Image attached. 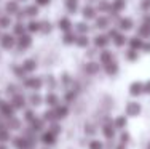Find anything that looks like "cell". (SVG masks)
Returning <instances> with one entry per match:
<instances>
[{
	"mask_svg": "<svg viewBox=\"0 0 150 149\" xmlns=\"http://www.w3.org/2000/svg\"><path fill=\"white\" fill-rule=\"evenodd\" d=\"M104 148H105V144L101 140H91L90 144H88V149H104Z\"/></svg>",
	"mask_w": 150,
	"mask_h": 149,
	"instance_id": "f6af8a7d",
	"label": "cell"
},
{
	"mask_svg": "<svg viewBox=\"0 0 150 149\" xmlns=\"http://www.w3.org/2000/svg\"><path fill=\"white\" fill-rule=\"evenodd\" d=\"M113 127H115V130H125L128 125V117L126 115H117L115 119L112 120Z\"/></svg>",
	"mask_w": 150,
	"mask_h": 149,
	"instance_id": "83f0119b",
	"label": "cell"
},
{
	"mask_svg": "<svg viewBox=\"0 0 150 149\" xmlns=\"http://www.w3.org/2000/svg\"><path fill=\"white\" fill-rule=\"evenodd\" d=\"M10 140H11L10 130L6 128V127H2V128H0V143H8Z\"/></svg>",
	"mask_w": 150,
	"mask_h": 149,
	"instance_id": "ee69618b",
	"label": "cell"
},
{
	"mask_svg": "<svg viewBox=\"0 0 150 149\" xmlns=\"http://www.w3.org/2000/svg\"><path fill=\"white\" fill-rule=\"evenodd\" d=\"M102 135H104L107 140H113L115 138V127H113L112 122H107L102 125Z\"/></svg>",
	"mask_w": 150,
	"mask_h": 149,
	"instance_id": "484cf974",
	"label": "cell"
},
{
	"mask_svg": "<svg viewBox=\"0 0 150 149\" xmlns=\"http://www.w3.org/2000/svg\"><path fill=\"white\" fill-rule=\"evenodd\" d=\"M80 13H81V18H83L85 21H94L96 16H98V10H96L91 3H86V5L80 10Z\"/></svg>",
	"mask_w": 150,
	"mask_h": 149,
	"instance_id": "8992f818",
	"label": "cell"
},
{
	"mask_svg": "<svg viewBox=\"0 0 150 149\" xmlns=\"http://www.w3.org/2000/svg\"><path fill=\"white\" fill-rule=\"evenodd\" d=\"M46 85H48L50 88H54V87H56V80H54V77H53V76H48V77H46Z\"/></svg>",
	"mask_w": 150,
	"mask_h": 149,
	"instance_id": "db71d44e",
	"label": "cell"
},
{
	"mask_svg": "<svg viewBox=\"0 0 150 149\" xmlns=\"http://www.w3.org/2000/svg\"><path fill=\"white\" fill-rule=\"evenodd\" d=\"M99 71H101V64L98 61H88L85 64V72L88 76H96V74H99Z\"/></svg>",
	"mask_w": 150,
	"mask_h": 149,
	"instance_id": "7402d4cb",
	"label": "cell"
},
{
	"mask_svg": "<svg viewBox=\"0 0 150 149\" xmlns=\"http://www.w3.org/2000/svg\"><path fill=\"white\" fill-rule=\"evenodd\" d=\"M34 119H35V112L32 109H24V122L30 123Z\"/></svg>",
	"mask_w": 150,
	"mask_h": 149,
	"instance_id": "c3c4849f",
	"label": "cell"
},
{
	"mask_svg": "<svg viewBox=\"0 0 150 149\" xmlns=\"http://www.w3.org/2000/svg\"><path fill=\"white\" fill-rule=\"evenodd\" d=\"M27 29H26V24H24V21H16V23H13L11 26V34L16 35V37H19V35L26 34Z\"/></svg>",
	"mask_w": 150,
	"mask_h": 149,
	"instance_id": "cb8c5ba5",
	"label": "cell"
},
{
	"mask_svg": "<svg viewBox=\"0 0 150 149\" xmlns=\"http://www.w3.org/2000/svg\"><path fill=\"white\" fill-rule=\"evenodd\" d=\"M125 59H126L128 63H136L139 59V51L137 50H133V48H128L126 51H125Z\"/></svg>",
	"mask_w": 150,
	"mask_h": 149,
	"instance_id": "f35d334b",
	"label": "cell"
},
{
	"mask_svg": "<svg viewBox=\"0 0 150 149\" xmlns=\"http://www.w3.org/2000/svg\"><path fill=\"white\" fill-rule=\"evenodd\" d=\"M142 23L150 24V13H145V15H144V19H142Z\"/></svg>",
	"mask_w": 150,
	"mask_h": 149,
	"instance_id": "91938a15",
	"label": "cell"
},
{
	"mask_svg": "<svg viewBox=\"0 0 150 149\" xmlns=\"http://www.w3.org/2000/svg\"><path fill=\"white\" fill-rule=\"evenodd\" d=\"M42 119H43L46 123H51V122H56V120H58V115H56L54 109L50 108L48 111H45V114H43V117H42Z\"/></svg>",
	"mask_w": 150,
	"mask_h": 149,
	"instance_id": "b9f144b4",
	"label": "cell"
},
{
	"mask_svg": "<svg viewBox=\"0 0 150 149\" xmlns=\"http://www.w3.org/2000/svg\"><path fill=\"white\" fill-rule=\"evenodd\" d=\"M94 27H96V29H99V31H109L110 29V18L105 16V15L96 16Z\"/></svg>",
	"mask_w": 150,
	"mask_h": 149,
	"instance_id": "9c48e42d",
	"label": "cell"
},
{
	"mask_svg": "<svg viewBox=\"0 0 150 149\" xmlns=\"http://www.w3.org/2000/svg\"><path fill=\"white\" fill-rule=\"evenodd\" d=\"M48 130H50V132H53L56 136H58V135L62 132V127H61L59 123H58V120H56V122H51V123H50V128H48Z\"/></svg>",
	"mask_w": 150,
	"mask_h": 149,
	"instance_id": "7dc6e473",
	"label": "cell"
},
{
	"mask_svg": "<svg viewBox=\"0 0 150 149\" xmlns=\"http://www.w3.org/2000/svg\"><path fill=\"white\" fill-rule=\"evenodd\" d=\"M21 66H23V69H24V72H26V74H32V72L37 71V61H35L34 58L24 59V61L21 63Z\"/></svg>",
	"mask_w": 150,
	"mask_h": 149,
	"instance_id": "ac0fdd59",
	"label": "cell"
},
{
	"mask_svg": "<svg viewBox=\"0 0 150 149\" xmlns=\"http://www.w3.org/2000/svg\"><path fill=\"white\" fill-rule=\"evenodd\" d=\"M118 29L121 31V32H129V31L134 29V21L133 18H128V16H123L118 19Z\"/></svg>",
	"mask_w": 150,
	"mask_h": 149,
	"instance_id": "ba28073f",
	"label": "cell"
},
{
	"mask_svg": "<svg viewBox=\"0 0 150 149\" xmlns=\"http://www.w3.org/2000/svg\"><path fill=\"white\" fill-rule=\"evenodd\" d=\"M64 45H75V40H77V34L74 31H69V32H62V37H61Z\"/></svg>",
	"mask_w": 150,
	"mask_h": 149,
	"instance_id": "4dcf8cb0",
	"label": "cell"
},
{
	"mask_svg": "<svg viewBox=\"0 0 150 149\" xmlns=\"http://www.w3.org/2000/svg\"><path fill=\"white\" fill-rule=\"evenodd\" d=\"M137 35L141 38H144V40H149L150 38V24L142 23L141 26H139V29H137Z\"/></svg>",
	"mask_w": 150,
	"mask_h": 149,
	"instance_id": "8d00e7d4",
	"label": "cell"
},
{
	"mask_svg": "<svg viewBox=\"0 0 150 149\" xmlns=\"http://www.w3.org/2000/svg\"><path fill=\"white\" fill-rule=\"evenodd\" d=\"M10 103H11V106L16 109V111H21V109H26V98H24V95H21V93L13 95L11 99H10Z\"/></svg>",
	"mask_w": 150,
	"mask_h": 149,
	"instance_id": "4fadbf2b",
	"label": "cell"
},
{
	"mask_svg": "<svg viewBox=\"0 0 150 149\" xmlns=\"http://www.w3.org/2000/svg\"><path fill=\"white\" fill-rule=\"evenodd\" d=\"M144 38H141L139 35H134V37H129L128 38V47L133 48V50H137V51H141L142 47H144Z\"/></svg>",
	"mask_w": 150,
	"mask_h": 149,
	"instance_id": "e0dca14e",
	"label": "cell"
},
{
	"mask_svg": "<svg viewBox=\"0 0 150 149\" xmlns=\"http://www.w3.org/2000/svg\"><path fill=\"white\" fill-rule=\"evenodd\" d=\"M58 29L61 32H69V31H74V23L69 16H61L58 21Z\"/></svg>",
	"mask_w": 150,
	"mask_h": 149,
	"instance_id": "7c38bea8",
	"label": "cell"
},
{
	"mask_svg": "<svg viewBox=\"0 0 150 149\" xmlns=\"http://www.w3.org/2000/svg\"><path fill=\"white\" fill-rule=\"evenodd\" d=\"M90 24H88V21H78V23L74 24V32L77 35H83V34H88L90 32Z\"/></svg>",
	"mask_w": 150,
	"mask_h": 149,
	"instance_id": "2e32d148",
	"label": "cell"
},
{
	"mask_svg": "<svg viewBox=\"0 0 150 149\" xmlns=\"http://www.w3.org/2000/svg\"><path fill=\"white\" fill-rule=\"evenodd\" d=\"M19 10H21V5H19L18 0H6V2H5V13H6V15L15 18Z\"/></svg>",
	"mask_w": 150,
	"mask_h": 149,
	"instance_id": "30bf717a",
	"label": "cell"
},
{
	"mask_svg": "<svg viewBox=\"0 0 150 149\" xmlns=\"http://www.w3.org/2000/svg\"><path fill=\"white\" fill-rule=\"evenodd\" d=\"M32 43H34V38H32V34H29V32L16 37V47H18L19 51H26V50H29L32 47Z\"/></svg>",
	"mask_w": 150,
	"mask_h": 149,
	"instance_id": "7a4b0ae2",
	"label": "cell"
},
{
	"mask_svg": "<svg viewBox=\"0 0 150 149\" xmlns=\"http://www.w3.org/2000/svg\"><path fill=\"white\" fill-rule=\"evenodd\" d=\"M98 10L101 15H109L110 10H112V2H109V0H99L98 2Z\"/></svg>",
	"mask_w": 150,
	"mask_h": 149,
	"instance_id": "f1b7e54d",
	"label": "cell"
},
{
	"mask_svg": "<svg viewBox=\"0 0 150 149\" xmlns=\"http://www.w3.org/2000/svg\"><path fill=\"white\" fill-rule=\"evenodd\" d=\"M109 43H110V38H109V35L104 34V32H101V34H96L94 35V38H93V45H94L98 50H104L109 47Z\"/></svg>",
	"mask_w": 150,
	"mask_h": 149,
	"instance_id": "5b68a950",
	"label": "cell"
},
{
	"mask_svg": "<svg viewBox=\"0 0 150 149\" xmlns=\"http://www.w3.org/2000/svg\"><path fill=\"white\" fill-rule=\"evenodd\" d=\"M61 83H62L64 87H69V85L72 83V79H70V76L67 72H64L62 76H61Z\"/></svg>",
	"mask_w": 150,
	"mask_h": 149,
	"instance_id": "681fc988",
	"label": "cell"
},
{
	"mask_svg": "<svg viewBox=\"0 0 150 149\" xmlns=\"http://www.w3.org/2000/svg\"><path fill=\"white\" fill-rule=\"evenodd\" d=\"M0 37H2V29H0Z\"/></svg>",
	"mask_w": 150,
	"mask_h": 149,
	"instance_id": "03108f58",
	"label": "cell"
},
{
	"mask_svg": "<svg viewBox=\"0 0 150 149\" xmlns=\"http://www.w3.org/2000/svg\"><path fill=\"white\" fill-rule=\"evenodd\" d=\"M11 72L15 74L18 79H26V76H27V74L24 72V69H23V66H21V64H13L11 66Z\"/></svg>",
	"mask_w": 150,
	"mask_h": 149,
	"instance_id": "7bdbcfd3",
	"label": "cell"
},
{
	"mask_svg": "<svg viewBox=\"0 0 150 149\" xmlns=\"http://www.w3.org/2000/svg\"><path fill=\"white\" fill-rule=\"evenodd\" d=\"M51 2L53 0H35V5L40 6V8H43V6H48Z\"/></svg>",
	"mask_w": 150,
	"mask_h": 149,
	"instance_id": "f5cc1de1",
	"label": "cell"
},
{
	"mask_svg": "<svg viewBox=\"0 0 150 149\" xmlns=\"http://www.w3.org/2000/svg\"><path fill=\"white\" fill-rule=\"evenodd\" d=\"M23 85H24V88H29L32 91H38L45 85V82H43L42 77L29 76V77H26V79H23Z\"/></svg>",
	"mask_w": 150,
	"mask_h": 149,
	"instance_id": "6da1fadb",
	"label": "cell"
},
{
	"mask_svg": "<svg viewBox=\"0 0 150 149\" xmlns=\"http://www.w3.org/2000/svg\"><path fill=\"white\" fill-rule=\"evenodd\" d=\"M16 112V109L11 106V103L10 101H2L0 99V114L3 117H6V119H10V117H13Z\"/></svg>",
	"mask_w": 150,
	"mask_h": 149,
	"instance_id": "8fae6325",
	"label": "cell"
},
{
	"mask_svg": "<svg viewBox=\"0 0 150 149\" xmlns=\"http://www.w3.org/2000/svg\"><path fill=\"white\" fill-rule=\"evenodd\" d=\"M128 91H129V95L133 98H139L141 95H144V82H141V80H134V82H131Z\"/></svg>",
	"mask_w": 150,
	"mask_h": 149,
	"instance_id": "52a82bcc",
	"label": "cell"
},
{
	"mask_svg": "<svg viewBox=\"0 0 150 149\" xmlns=\"http://www.w3.org/2000/svg\"><path fill=\"white\" fill-rule=\"evenodd\" d=\"M0 47L3 50H13L16 47V35H13L10 32L2 34V37H0Z\"/></svg>",
	"mask_w": 150,
	"mask_h": 149,
	"instance_id": "277c9868",
	"label": "cell"
},
{
	"mask_svg": "<svg viewBox=\"0 0 150 149\" xmlns=\"http://www.w3.org/2000/svg\"><path fill=\"white\" fill-rule=\"evenodd\" d=\"M27 101H29V104L32 106V108H38V106H42L45 103V98L42 96V95H38L37 91H34V93L27 98Z\"/></svg>",
	"mask_w": 150,
	"mask_h": 149,
	"instance_id": "d4e9b609",
	"label": "cell"
},
{
	"mask_svg": "<svg viewBox=\"0 0 150 149\" xmlns=\"http://www.w3.org/2000/svg\"><path fill=\"white\" fill-rule=\"evenodd\" d=\"M26 18H30V19H35L38 15H40V6H37L35 3H29V5H24L23 8Z\"/></svg>",
	"mask_w": 150,
	"mask_h": 149,
	"instance_id": "5bb4252c",
	"label": "cell"
},
{
	"mask_svg": "<svg viewBox=\"0 0 150 149\" xmlns=\"http://www.w3.org/2000/svg\"><path fill=\"white\" fill-rule=\"evenodd\" d=\"M129 140H131V135H129V132H125V130H121V133H120V143L126 144Z\"/></svg>",
	"mask_w": 150,
	"mask_h": 149,
	"instance_id": "816d5d0a",
	"label": "cell"
},
{
	"mask_svg": "<svg viewBox=\"0 0 150 149\" xmlns=\"http://www.w3.org/2000/svg\"><path fill=\"white\" fill-rule=\"evenodd\" d=\"M147 149H150V143H149V146H147Z\"/></svg>",
	"mask_w": 150,
	"mask_h": 149,
	"instance_id": "003e7915",
	"label": "cell"
},
{
	"mask_svg": "<svg viewBox=\"0 0 150 149\" xmlns=\"http://www.w3.org/2000/svg\"><path fill=\"white\" fill-rule=\"evenodd\" d=\"M45 103L48 108H56V106L59 104V96L56 93H53V91H48V95L45 96Z\"/></svg>",
	"mask_w": 150,
	"mask_h": 149,
	"instance_id": "f546056e",
	"label": "cell"
},
{
	"mask_svg": "<svg viewBox=\"0 0 150 149\" xmlns=\"http://www.w3.org/2000/svg\"><path fill=\"white\" fill-rule=\"evenodd\" d=\"M13 16H10V15H0V29H10V27L13 26Z\"/></svg>",
	"mask_w": 150,
	"mask_h": 149,
	"instance_id": "74e56055",
	"label": "cell"
},
{
	"mask_svg": "<svg viewBox=\"0 0 150 149\" xmlns=\"http://www.w3.org/2000/svg\"><path fill=\"white\" fill-rule=\"evenodd\" d=\"M139 8H141L142 11L149 13L150 11V0H141V2H139Z\"/></svg>",
	"mask_w": 150,
	"mask_h": 149,
	"instance_id": "f907efd6",
	"label": "cell"
},
{
	"mask_svg": "<svg viewBox=\"0 0 150 149\" xmlns=\"http://www.w3.org/2000/svg\"><path fill=\"white\" fill-rule=\"evenodd\" d=\"M11 144L15 149H29V143L24 136H15L11 140Z\"/></svg>",
	"mask_w": 150,
	"mask_h": 149,
	"instance_id": "4316f807",
	"label": "cell"
},
{
	"mask_svg": "<svg viewBox=\"0 0 150 149\" xmlns=\"http://www.w3.org/2000/svg\"><path fill=\"white\" fill-rule=\"evenodd\" d=\"M40 140H42V143H43V144H46V146H53V144L56 143V140H58V136H56V135L53 133V132L46 130V132L42 133Z\"/></svg>",
	"mask_w": 150,
	"mask_h": 149,
	"instance_id": "44dd1931",
	"label": "cell"
},
{
	"mask_svg": "<svg viewBox=\"0 0 150 149\" xmlns=\"http://www.w3.org/2000/svg\"><path fill=\"white\" fill-rule=\"evenodd\" d=\"M26 29H27L29 34H40V21L30 19L29 23L26 24Z\"/></svg>",
	"mask_w": 150,
	"mask_h": 149,
	"instance_id": "d590c367",
	"label": "cell"
},
{
	"mask_svg": "<svg viewBox=\"0 0 150 149\" xmlns=\"http://www.w3.org/2000/svg\"><path fill=\"white\" fill-rule=\"evenodd\" d=\"M115 149H126V144H123V143H120L118 146H117Z\"/></svg>",
	"mask_w": 150,
	"mask_h": 149,
	"instance_id": "94428289",
	"label": "cell"
},
{
	"mask_svg": "<svg viewBox=\"0 0 150 149\" xmlns=\"http://www.w3.org/2000/svg\"><path fill=\"white\" fill-rule=\"evenodd\" d=\"M144 95H150V79L144 82Z\"/></svg>",
	"mask_w": 150,
	"mask_h": 149,
	"instance_id": "680465c9",
	"label": "cell"
},
{
	"mask_svg": "<svg viewBox=\"0 0 150 149\" xmlns=\"http://www.w3.org/2000/svg\"><path fill=\"white\" fill-rule=\"evenodd\" d=\"M0 149H8V146H6V143H0Z\"/></svg>",
	"mask_w": 150,
	"mask_h": 149,
	"instance_id": "6125c7cd",
	"label": "cell"
},
{
	"mask_svg": "<svg viewBox=\"0 0 150 149\" xmlns=\"http://www.w3.org/2000/svg\"><path fill=\"white\" fill-rule=\"evenodd\" d=\"M45 123H46V122L42 119V117H37V115H35V119L30 122V128L34 130L35 133H37V132H42V130L45 128Z\"/></svg>",
	"mask_w": 150,
	"mask_h": 149,
	"instance_id": "d6a6232c",
	"label": "cell"
},
{
	"mask_svg": "<svg viewBox=\"0 0 150 149\" xmlns=\"http://www.w3.org/2000/svg\"><path fill=\"white\" fill-rule=\"evenodd\" d=\"M141 51L142 53H147V55H149V53H150V40H145L144 42V47H142Z\"/></svg>",
	"mask_w": 150,
	"mask_h": 149,
	"instance_id": "11a10c76",
	"label": "cell"
},
{
	"mask_svg": "<svg viewBox=\"0 0 150 149\" xmlns=\"http://www.w3.org/2000/svg\"><path fill=\"white\" fill-rule=\"evenodd\" d=\"M104 67V72L107 74V76H110V77H113V76H117V74L120 72V64L113 59V61H110L109 64H105V66H102Z\"/></svg>",
	"mask_w": 150,
	"mask_h": 149,
	"instance_id": "d6986e66",
	"label": "cell"
},
{
	"mask_svg": "<svg viewBox=\"0 0 150 149\" xmlns=\"http://www.w3.org/2000/svg\"><path fill=\"white\" fill-rule=\"evenodd\" d=\"M77 99V91L75 90H67L66 91V95H64V101L66 103H72Z\"/></svg>",
	"mask_w": 150,
	"mask_h": 149,
	"instance_id": "bcb514c9",
	"label": "cell"
},
{
	"mask_svg": "<svg viewBox=\"0 0 150 149\" xmlns=\"http://www.w3.org/2000/svg\"><path fill=\"white\" fill-rule=\"evenodd\" d=\"M91 43L90 37H88V34H83V35H77V40H75V45H77L78 48H88Z\"/></svg>",
	"mask_w": 150,
	"mask_h": 149,
	"instance_id": "836d02e7",
	"label": "cell"
},
{
	"mask_svg": "<svg viewBox=\"0 0 150 149\" xmlns=\"http://www.w3.org/2000/svg\"><path fill=\"white\" fill-rule=\"evenodd\" d=\"M113 59H115V56H113V53L110 51L109 48H104V50L99 51V64H101V66L109 64V63L113 61Z\"/></svg>",
	"mask_w": 150,
	"mask_h": 149,
	"instance_id": "9a60e30c",
	"label": "cell"
},
{
	"mask_svg": "<svg viewBox=\"0 0 150 149\" xmlns=\"http://www.w3.org/2000/svg\"><path fill=\"white\" fill-rule=\"evenodd\" d=\"M126 10V0H112V10L110 11H115V13H123Z\"/></svg>",
	"mask_w": 150,
	"mask_h": 149,
	"instance_id": "e575fe53",
	"label": "cell"
},
{
	"mask_svg": "<svg viewBox=\"0 0 150 149\" xmlns=\"http://www.w3.org/2000/svg\"><path fill=\"white\" fill-rule=\"evenodd\" d=\"M142 112V104L139 101H129L125 106V115L126 117H139Z\"/></svg>",
	"mask_w": 150,
	"mask_h": 149,
	"instance_id": "3957f363",
	"label": "cell"
},
{
	"mask_svg": "<svg viewBox=\"0 0 150 149\" xmlns=\"http://www.w3.org/2000/svg\"><path fill=\"white\" fill-rule=\"evenodd\" d=\"M18 2H19V3H21V2H29V0H18Z\"/></svg>",
	"mask_w": 150,
	"mask_h": 149,
	"instance_id": "be15d7a7",
	"label": "cell"
},
{
	"mask_svg": "<svg viewBox=\"0 0 150 149\" xmlns=\"http://www.w3.org/2000/svg\"><path fill=\"white\" fill-rule=\"evenodd\" d=\"M53 29H54V26H53L51 21H40V34L48 35L53 32Z\"/></svg>",
	"mask_w": 150,
	"mask_h": 149,
	"instance_id": "ab89813d",
	"label": "cell"
},
{
	"mask_svg": "<svg viewBox=\"0 0 150 149\" xmlns=\"http://www.w3.org/2000/svg\"><path fill=\"white\" fill-rule=\"evenodd\" d=\"M86 2H88V3H90V2H94V0H86Z\"/></svg>",
	"mask_w": 150,
	"mask_h": 149,
	"instance_id": "e7e4bbea",
	"label": "cell"
},
{
	"mask_svg": "<svg viewBox=\"0 0 150 149\" xmlns=\"http://www.w3.org/2000/svg\"><path fill=\"white\" fill-rule=\"evenodd\" d=\"M64 6L69 15H75L80 10V2L78 0H64Z\"/></svg>",
	"mask_w": 150,
	"mask_h": 149,
	"instance_id": "603a6c76",
	"label": "cell"
},
{
	"mask_svg": "<svg viewBox=\"0 0 150 149\" xmlns=\"http://www.w3.org/2000/svg\"><path fill=\"white\" fill-rule=\"evenodd\" d=\"M54 109V112H56V115H58V120L61 119H66L67 115H69V108H67V104H59L56 106V108H53Z\"/></svg>",
	"mask_w": 150,
	"mask_h": 149,
	"instance_id": "1f68e13d",
	"label": "cell"
},
{
	"mask_svg": "<svg viewBox=\"0 0 150 149\" xmlns=\"http://www.w3.org/2000/svg\"><path fill=\"white\" fill-rule=\"evenodd\" d=\"M112 42H113V45H115V47L121 48V47H125V45L128 43V37H126V34H125V32L118 31V32L112 37Z\"/></svg>",
	"mask_w": 150,
	"mask_h": 149,
	"instance_id": "ffe728a7",
	"label": "cell"
},
{
	"mask_svg": "<svg viewBox=\"0 0 150 149\" xmlns=\"http://www.w3.org/2000/svg\"><path fill=\"white\" fill-rule=\"evenodd\" d=\"M6 91H8V95H11V96H13V95H16V93H18V90H16V87H15V85H8V88H6Z\"/></svg>",
	"mask_w": 150,
	"mask_h": 149,
	"instance_id": "6f0895ef",
	"label": "cell"
},
{
	"mask_svg": "<svg viewBox=\"0 0 150 149\" xmlns=\"http://www.w3.org/2000/svg\"><path fill=\"white\" fill-rule=\"evenodd\" d=\"M85 133H86V135H94V127H93L91 123L85 125Z\"/></svg>",
	"mask_w": 150,
	"mask_h": 149,
	"instance_id": "9f6ffc18",
	"label": "cell"
},
{
	"mask_svg": "<svg viewBox=\"0 0 150 149\" xmlns=\"http://www.w3.org/2000/svg\"><path fill=\"white\" fill-rule=\"evenodd\" d=\"M6 128L8 130H19L21 128V120L15 115L10 117V119L6 120Z\"/></svg>",
	"mask_w": 150,
	"mask_h": 149,
	"instance_id": "60d3db41",
	"label": "cell"
}]
</instances>
